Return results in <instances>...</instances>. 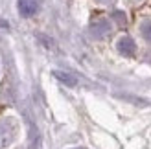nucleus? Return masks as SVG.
Listing matches in <instances>:
<instances>
[{"label":"nucleus","instance_id":"nucleus-8","mask_svg":"<svg viewBox=\"0 0 151 149\" xmlns=\"http://www.w3.org/2000/svg\"><path fill=\"white\" fill-rule=\"evenodd\" d=\"M96 2H98V4H111L112 0H96Z\"/></svg>","mask_w":151,"mask_h":149},{"label":"nucleus","instance_id":"nucleus-3","mask_svg":"<svg viewBox=\"0 0 151 149\" xmlns=\"http://www.w3.org/2000/svg\"><path fill=\"white\" fill-rule=\"evenodd\" d=\"M111 29H112L111 22L105 20V19H101V20L92 22V26H90V33H92L94 37H98V39H103V37H107L111 33Z\"/></svg>","mask_w":151,"mask_h":149},{"label":"nucleus","instance_id":"nucleus-1","mask_svg":"<svg viewBox=\"0 0 151 149\" xmlns=\"http://www.w3.org/2000/svg\"><path fill=\"white\" fill-rule=\"evenodd\" d=\"M19 136V123L11 118L0 120V149L9 147Z\"/></svg>","mask_w":151,"mask_h":149},{"label":"nucleus","instance_id":"nucleus-4","mask_svg":"<svg viewBox=\"0 0 151 149\" xmlns=\"http://www.w3.org/2000/svg\"><path fill=\"white\" fill-rule=\"evenodd\" d=\"M19 11L22 17H32V15L37 11V4L33 0H20L19 2Z\"/></svg>","mask_w":151,"mask_h":149},{"label":"nucleus","instance_id":"nucleus-9","mask_svg":"<svg viewBox=\"0 0 151 149\" xmlns=\"http://www.w3.org/2000/svg\"><path fill=\"white\" fill-rule=\"evenodd\" d=\"M74 149H81V147H74Z\"/></svg>","mask_w":151,"mask_h":149},{"label":"nucleus","instance_id":"nucleus-7","mask_svg":"<svg viewBox=\"0 0 151 149\" xmlns=\"http://www.w3.org/2000/svg\"><path fill=\"white\" fill-rule=\"evenodd\" d=\"M112 19H114L118 24H125V15L122 11H114V13H112Z\"/></svg>","mask_w":151,"mask_h":149},{"label":"nucleus","instance_id":"nucleus-6","mask_svg":"<svg viewBox=\"0 0 151 149\" xmlns=\"http://www.w3.org/2000/svg\"><path fill=\"white\" fill-rule=\"evenodd\" d=\"M140 33L147 42H151V20H144L140 24Z\"/></svg>","mask_w":151,"mask_h":149},{"label":"nucleus","instance_id":"nucleus-2","mask_svg":"<svg viewBox=\"0 0 151 149\" xmlns=\"http://www.w3.org/2000/svg\"><path fill=\"white\" fill-rule=\"evenodd\" d=\"M116 50L120 52L122 55H134L137 54V42H134L129 35H124V37H120L118 42H116Z\"/></svg>","mask_w":151,"mask_h":149},{"label":"nucleus","instance_id":"nucleus-5","mask_svg":"<svg viewBox=\"0 0 151 149\" xmlns=\"http://www.w3.org/2000/svg\"><path fill=\"white\" fill-rule=\"evenodd\" d=\"M54 76H55L59 81H61V83L68 85V87H76V83H78L72 74H66V72H59V70H55V72H54Z\"/></svg>","mask_w":151,"mask_h":149}]
</instances>
